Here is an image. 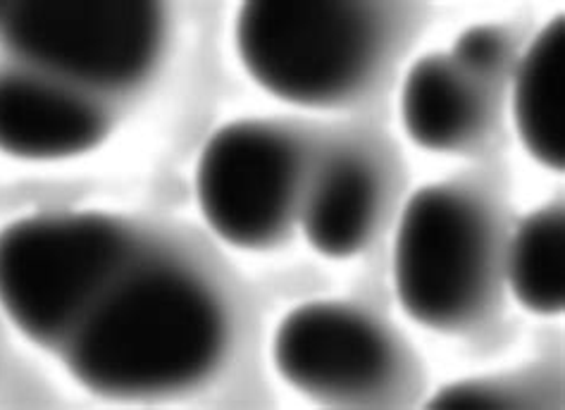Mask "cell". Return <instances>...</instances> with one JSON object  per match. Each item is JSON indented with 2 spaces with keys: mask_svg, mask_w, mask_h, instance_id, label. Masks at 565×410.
Listing matches in <instances>:
<instances>
[{
  "mask_svg": "<svg viewBox=\"0 0 565 410\" xmlns=\"http://www.w3.org/2000/svg\"><path fill=\"white\" fill-rule=\"evenodd\" d=\"M401 115L408 137L435 153L478 145L494 120V84L460 67L454 55L433 53L408 72Z\"/></svg>",
  "mask_w": 565,
  "mask_h": 410,
  "instance_id": "obj_9",
  "label": "cell"
},
{
  "mask_svg": "<svg viewBox=\"0 0 565 410\" xmlns=\"http://www.w3.org/2000/svg\"><path fill=\"white\" fill-rule=\"evenodd\" d=\"M110 215H34L0 231V308L26 339L63 348L86 313L141 253Z\"/></svg>",
  "mask_w": 565,
  "mask_h": 410,
  "instance_id": "obj_3",
  "label": "cell"
},
{
  "mask_svg": "<svg viewBox=\"0 0 565 410\" xmlns=\"http://www.w3.org/2000/svg\"><path fill=\"white\" fill-rule=\"evenodd\" d=\"M384 10L359 0H256L236 20V51L267 94L339 108L375 82L390 55Z\"/></svg>",
  "mask_w": 565,
  "mask_h": 410,
  "instance_id": "obj_2",
  "label": "cell"
},
{
  "mask_svg": "<svg viewBox=\"0 0 565 410\" xmlns=\"http://www.w3.org/2000/svg\"><path fill=\"white\" fill-rule=\"evenodd\" d=\"M110 115L77 86L32 67L0 69V151L22 160H63L106 141Z\"/></svg>",
  "mask_w": 565,
  "mask_h": 410,
  "instance_id": "obj_8",
  "label": "cell"
},
{
  "mask_svg": "<svg viewBox=\"0 0 565 410\" xmlns=\"http://www.w3.org/2000/svg\"><path fill=\"white\" fill-rule=\"evenodd\" d=\"M273 358L308 399L334 406L380 403L394 391L404 358L384 325L347 303H306L279 322Z\"/></svg>",
  "mask_w": 565,
  "mask_h": 410,
  "instance_id": "obj_7",
  "label": "cell"
},
{
  "mask_svg": "<svg viewBox=\"0 0 565 410\" xmlns=\"http://www.w3.org/2000/svg\"><path fill=\"white\" fill-rule=\"evenodd\" d=\"M168 18L148 0L0 3V46L24 67L86 94L127 91L151 77Z\"/></svg>",
  "mask_w": 565,
  "mask_h": 410,
  "instance_id": "obj_5",
  "label": "cell"
},
{
  "mask_svg": "<svg viewBox=\"0 0 565 410\" xmlns=\"http://www.w3.org/2000/svg\"><path fill=\"white\" fill-rule=\"evenodd\" d=\"M308 160L291 131L234 122L205 143L196 170L201 213L220 239L246 251L287 237L301 213Z\"/></svg>",
  "mask_w": 565,
  "mask_h": 410,
  "instance_id": "obj_6",
  "label": "cell"
},
{
  "mask_svg": "<svg viewBox=\"0 0 565 410\" xmlns=\"http://www.w3.org/2000/svg\"><path fill=\"white\" fill-rule=\"evenodd\" d=\"M565 219L552 203L518 227L505 258V274L518 303L537 315H558L565 308Z\"/></svg>",
  "mask_w": 565,
  "mask_h": 410,
  "instance_id": "obj_12",
  "label": "cell"
},
{
  "mask_svg": "<svg viewBox=\"0 0 565 410\" xmlns=\"http://www.w3.org/2000/svg\"><path fill=\"white\" fill-rule=\"evenodd\" d=\"M227 344L215 289L184 262L141 248L61 350L72 377L98 397L151 399L201 385Z\"/></svg>",
  "mask_w": 565,
  "mask_h": 410,
  "instance_id": "obj_1",
  "label": "cell"
},
{
  "mask_svg": "<svg viewBox=\"0 0 565 410\" xmlns=\"http://www.w3.org/2000/svg\"><path fill=\"white\" fill-rule=\"evenodd\" d=\"M499 231L489 205L463 186L415 194L394 244V284L404 311L435 332L482 320L499 284Z\"/></svg>",
  "mask_w": 565,
  "mask_h": 410,
  "instance_id": "obj_4",
  "label": "cell"
},
{
  "mask_svg": "<svg viewBox=\"0 0 565 410\" xmlns=\"http://www.w3.org/2000/svg\"><path fill=\"white\" fill-rule=\"evenodd\" d=\"M515 406L513 391H505L492 382H460L446 387L437 393V399L429 408H446V410H487V408H511Z\"/></svg>",
  "mask_w": 565,
  "mask_h": 410,
  "instance_id": "obj_14",
  "label": "cell"
},
{
  "mask_svg": "<svg viewBox=\"0 0 565 410\" xmlns=\"http://www.w3.org/2000/svg\"><path fill=\"white\" fill-rule=\"evenodd\" d=\"M451 55L470 75L497 86L511 63V41L501 26H472L456 41Z\"/></svg>",
  "mask_w": 565,
  "mask_h": 410,
  "instance_id": "obj_13",
  "label": "cell"
},
{
  "mask_svg": "<svg viewBox=\"0 0 565 410\" xmlns=\"http://www.w3.org/2000/svg\"><path fill=\"white\" fill-rule=\"evenodd\" d=\"M382 211L380 170L365 153L339 149L308 174L301 225L327 258H351L367 246Z\"/></svg>",
  "mask_w": 565,
  "mask_h": 410,
  "instance_id": "obj_10",
  "label": "cell"
},
{
  "mask_svg": "<svg viewBox=\"0 0 565 410\" xmlns=\"http://www.w3.org/2000/svg\"><path fill=\"white\" fill-rule=\"evenodd\" d=\"M513 115L520 141L546 170L565 165V20L534 39L515 75Z\"/></svg>",
  "mask_w": 565,
  "mask_h": 410,
  "instance_id": "obj_11",
  "label": "cell"
}]
</instances>
